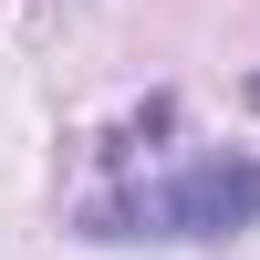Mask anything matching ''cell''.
Returning <instances> with one entry per match:
<instances>
[{"label": "cell", "instance_id": "1", "mask_svg": "<svg viewBox=\"0 0 260 260\" xmlns=\"http://www.w3.org/2000/svg\"><path fill=\"white\" fill-rule=\"evenodd\" d=\"M260 229V156H187L177 177L83 208V240H240Z\"/></svg>", "mask_w": 260, "mask_h": 260}, {"label": "cell", "instance_id": "2", "mask_svg": "<svg viewBox=\"0 0 260 260\" xmlns=\"http://www.w3.org/2000/svg\"><path fill=\"white\" fill-rule=\"evenodd\" d=\"M250 94H260V83H250Z\"/></svg>", "mask_w": 260, "mask_h": 260}]
</instances>
